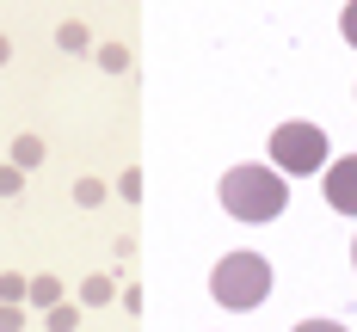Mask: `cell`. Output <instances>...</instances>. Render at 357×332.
I'll return each instance as SVG.
<instances>
[{"instance_id":"2","label":"cell","mask_w":357,"mask_h":332,"mask_svg":"<svg viewBox=\"0 0 357 332\" xmlns=\"http://www.w3.org/2000/svg\"><path fill=\"white\" fill-rule=\"evenodd\" d=\"M210 295H215V308H228V314L265 308V295H271V258L265 253H222L215 271H210Z\"/></svg>"},{"instance_id":"13","label":"cell","mask_w":357,"mask_h":332,"mask_svg":"<svg viewBox=\"0 0 357 332\" xmlns=\"http://www.w3.org/2000/svg\"><path fill=\"white\" fill-rule=\"evenodd\" d=\"M25 191V173L19 166H0V197H19Z\"/></svg>"},{"instance_id":"18","label":"cell","mask_w":357,"mask_h":332,"mask_svg":"<svg viewBox=\"0 0 357 332\" xmlns=\"http://www.w3.org/2000/svg\"><path fill=\"white\" fill-rule=\"evenodd\" d=\"M6 62H13V43H6V31H0V68H6Z\"/></svg>"},{"instance_id":"4","label":"cell","mask_w":357,"mask_h":332,"mask_svg":"<svg viewBox=\"0 0 357 332\" xmlns=\"http://www.w3.org/2000/svg\"><path fill=\"white\" fill-rule=\"evenodd\" d=\"M321 197H326V210H339V216H357V154H339V160H326V173H321Z\"/></svg>"},{"instance_id":"11","label":"cell","mask_w":357,"mask_h":332,"mask_svg":"<svg viewBox=\"0 0 357 332\" xmlns=\"http://www.w3.org/2000/svg\"><path fill=\"white\" fill-rule=\"evenodd\" d=\"M0 308H25V277L19 271H0Z\"/></svg>"},{"instance_id":"9","label":"cell","mask_w":357,"mask_h":332,"mask_svg":"<svg viewBox=\"0 0 357 332\" xmlns=\"http://www.w3.org/2000/svg\"><path fill=\"white\" fill-rule=\"evenodd\" d=\"M93 62H99L105 74H123L130 68V49H123V43H93Z\"/></svg>"},{"instance_id":"3","label":"cell","mask_w":357,"mask_h":332,"mask_svg":"<svg viewBox=\"0 0 357 332\" xmlns=\"http://www.w3.org/2000/svg\"><path fill=\"white\" fill-rule=\"evenodd\" d=\"M326 129L321 123H302V117H289L271 129V173L278 179H321L326 173Z\"/></svg>"},{"instance_id":"6","label":"cell","mask_w":357,"mask_h":332,"mask_svg":"<svg viewBox=\"0 0 357 332\" xmlns=\"http://www.w3.org/2000/svg\"><path fill=\"white\" fill-rule=\"evenodd\" d=\"M105 301H117V277H105V271H93V277L80 283V308H105Z\"/></svg>"},{"instance_id":"19","label":"cell","mask_w":357,"mask_h":332,"mask_svg":"<svg viewBox=\"0 0 357 332\" xmlns=\"http://www.w3.org/2000/svg\"><path fill=\"white\" fill-rule=\"evenodd\" d=\"M351 264H357V240H351Z\"/></svg>"},{"instance_id":"8","label":"cell","mask_w":357,"mask_h":332,"mask_svg":"<svg viewBox=\"0 0 357 332\" xmlns=\"http://www.w3.org/2000/svg\"><path fill=\"white\" fill-rule=\"evenodd\" d=\"M56 49H68V56H86V49H93V31H86L80 19H62V25H56Z\"/></svg>"},{"instance_id":"17","label":"cell","mask_w":357,"mask_h":332,"mask_svg":"<svg viewBox=\"0 0 357 332\" xmlns=\"http://www.w3.org/2000/svg\"><path fill=\"white\" fill-rule=\"evenodd\" d=\"M296 332H351V326H339V320H302Z\"/></svg>"},{"instance_id":"1","label":"cell","mask_w":357,"mask_h":332,"mask_svg":"<svg viewBox=\"0 0 357 332\" xmlns=\"http://www.w3.org/2000/svg\"><path fill=\"white\" fill-rule=\"evenodd\" d=\"M222 210L241 221V228H265L289 210V179H278L271 166H228L222 173Z\"/></svg>"},{"instance_id":"5","label":"cell","mask_w":357,"mask_h":332,"mask_svg":"<svg viewBox=\"0 0 357 332\" xmlns=\"http://www.w3.org/2000/svg\"><path fill=\"white\" fill-rule=\"evenodd\" d=\"M43 154H50V148H43V136H31V129H25V136H13V160H6V166L31 173V166H43Z\"/></svg>"},{"instance_id":"12","label":"cell","mask_w":357,"mask_h":332,"mask_svg":"<svg viewBox=\"0 0 357 332\" xmlns=\"http://www.w3.org/2000/svg\"><path fill=\"white\" fill-rule=\"evenodd\" d=\"M74 203H80V210H99V203H105V179H80L74 184Z\"/></svg>"},{"instance_id":"14","label":"cell","mask_w":357,"mask_h":332,"mask_svg":"<svg viewBox=\"0 0 357 332\" xmlns=\"http://www.w3.org/2000/svg\"><path fill=\"white\" fill-rule=\"evenodd\" d=\"M117 197L136 203V197H142V173H123V179H117Z\"/></svg>"},{"instance_id":"7","label":"cell","mask_w":357,"mask_h":332,"mask_svg":"<svg viewBox=\"0 0 357 332\" xmlns=\"http://www.w3.org/2000/svg\"><path fill=\"white\" fill-rule=\"evenodd\" d=\"M25 301H31V308H43V314H50V308H56V301H62V277H25Z\"/></svg>"},{"instance_id":"16","label":"cell","mask_w":357,"mask_h":332,"mask_svg":"<svg viewBox=\"0 0 357 332\" xmlns=\"http://www.w3.org/2000/svg\"><path fill=\"white\" fill-rule=\"evenodd\" d=\"M25 326V308H0V332H19Z\"/></svg>"},{"instance_id":"10","label":"cell","mask_w":357,"mask_h":332,"mask_svg":"<svg viewBox=\"0 0 357 332\" xmlns=\"http://www.w3.org/2000/svg\"><path fill=\"white\" fill-rule=\"evenodd\" d=\"M43 326L50 332H80V308H74V301H56V308L43 314Z\"/></svg>"},{"instance_id":"15","label":"cell","mask_w":357,"mask_h":332,"mask_svg":"<svg viewBox=\"0 0 357 332\" xmlns=\"http://www.w3.org/2000/svg\"><path fill=\"white\" fill-rule=\"evenodd\" d=\"M339 31H345V43H351V49H357V0H351V6H345V13H339Z\"/></svg>"}]
</instances>
